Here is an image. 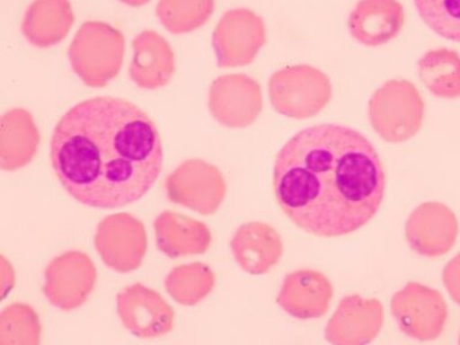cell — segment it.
<instances>
[{
	"instance_id": "obj_1",
	"label": "cell",
	"mask_w": 460,
	"mask_h": 345,
	"mask_svg": "<svg viewBox=\"0 0 460 345\" xmlns=\"http://www.w3.org/2000/svg\"><path fill=\"white\" fill-rule=\"evenodd\" d=\"M385 192L386 172L379 154L348 126L301 129L276 155L277 204L311 235L331 239L358 232L376 217Z\"/></svg>"
},
{
	"instance_id": "obj_2",
	"label": "cell",
	"mask_w": 460,
	"mask_h": 345,
	"mask_svg": "<svg viewBox=\"0 0 460 345\" xmlns=\"http://www.w3.org/2000/svg\"><path fill=\"white\" fill-rule=\"evenodd\" d=\"M156 122L131 101L93 97L68 110L50 139L54 175L78 203L128 207L156 183L164 168Z\"/></svg>"
},
{
	"instance_id": "obj_3",
	"label": "cell",
	"mask_w": 460,
	"mask_h": 345,
	"mask_svg": "<svg viewBox=\"0 0 460 345\" xmlns=\"http://www.w3.org/2000/svg\"><path fill=\"white\" fill-rule=\"evenodd\" d=\"M125 36L101 21L81 25L68 49L71 66L86 85L102 88L117 77L125 56Z\"/></svg>"
},
{
	"instance_id": "obj_4",
	"label": "cell",
	"mask_w": 460,
	"mask_h": 345,
	"mask_svg": "<svg viewBox=\"0 0 460 345\" xmlns=\"http://www.w3.org/2000/svg\"><path fill=\"white\" fill-rule=\"evenodd\" d=\"M368 117L374 131L385 142L404 143L422 128L424 101L412 83L394 79L370 97Z\"/></svg>"
},
{
	"instance_id": "obj_5",
	"label": "cell",
	"mask_w": 460,
	"mask_h": 345,
	"mask_svg": "<svg viewBox=\"0 0 460 345\" xmlns=\"http://www.w3.org/2000/svg\"><path fill=\"white\" fill-rule=\"evenodd\" d=\"M269 92L275 111L294 119L314 117L327 106L332 95L327 75L305 65L273 74Z\"/></svg>"
},
{
	"instance_id": "obj_6",
	"label": "cell",
	"mask_w": 460,
	"mask_h": 345,
	"mask_svg": "<svg viewBox=\"0 0 460 345\" xmlns=\"http://www.w3.org/2000/svg\"><path fill=\"white\" fill-rule=\"evenodd\" d=\"M391 313L399 330L420 341L437 340L444 333L448 307L440 291L409 282L392 296Z\"/></svg>"
},
{
	"instance_id": "obj_7",
	"label": "cell",
	"mask_w": 460,
	"mask_h": 345,
	"mask_svg": "<svg viewBox=\"0 0 460 345\" xmlns=\"http://www.w3.org/2000/svg\"><path fill=\"white\" fill-rule=\"evenodd\" d=\"M265 42L262 18L248 9L229 10L223 14L212 35L217 65L226 68L251 64Z\"/></svg>"
},
{
	"instance_id": "obj_8",
	"label": "cell",
	"mask_w": 460,
	"mask_h": 345,
	"mask_svg": "<svg viewBox=\"0 0 460 345\" xmlns=\"http://www.w3.org/2000/svg\"><path fill=\"white\" fill-rule=\"evenodd\" d=\"M459 234L458 218L447 205L427 201L410 214L405 237L415 253L427 258L447 254Z\"/></svg>"
},
{
	"instance_id": "obj_9",
	"label": "cell",
	"mask_w": 460,
	"mask_h": 345,
	"mask_svg": "<svg viewBox=\"0 0 460 345\" xmlns=\"http://www.w3.org/2000/svg\"><path fill=\"white\" fill-rule=\"evenodd\" d=\"M385 313L376 298L348 295L341 298L337 311L325 329V340L336 345H361L376 340L383 330Z\"/></svg>"
},
{
	"instance_id": "obj_10",
	"label": "cell",
	"mask_w": 460,
	"mask_h": 345,
	"mask_svg": "<svg viewBox=\"0 0 460 345\" xmlns=\"http://www.w3.org/2000/svg\"><path fill=\"white\" fill-rule=\"evenodd\" d=\"M208 107L222 125L244 128L261 111V85L246 75H223L212 83Z\"/></svg>"
},
{
	"instance_id": "obj_11",
	"label": "cell",
	"mask_w": 460,
	"mask_h": 345,
	"mask_svg": "<svg viewBox=\"0 0 460 345\" xmlns=\"http://www.w3.org/2000/svg\"><path fill=\"white\" fill-rule=\"evenodd\" d=\"M333 288L323 273L315 270H297L284 279L277 304L294 318H322L329 311Z\"/></svg>"
},
{
	"instance_id": "obj_12",
	"label": "cell",
	"mask_w": 460,
	"mask_h": 345,
	"mask_svg": "<svg viewBox=\"0 0 460 345\" xmlns=\"http://www.w3.org/2000/svg\"><path fill=\"white\" fill-rule=\"evenodd\" d=\"M405 23L404 7L397 0H359L348 20L356 41L377 47L392 41Z\"/></svg>"
},
{
	"instance_id": "obj_13",
	"label": "cell",
	"mask_w": 460,
	"mask_h": 345,
	"mask_svg": "<svg viewBox=\"0 0 460 345\" xmlns=\"http://www.w3.org/2000/svg\"><path fill=\"white\" fill-rule=\"evenodd\" d=\"M129 77L139 88L167 85L175 72V56L167 40L156 31H144L133 39Z\"/></svg>"
},
{
	"instance_id": "obj_14",
	"label": "cell",
	"mask_w": 460,
	"mask_h": 345,
	"mask_svg": "<svg viewBox=\"0 0 460 345\" xmlns=\"http://www.w3.org/2000/svg\"><path fill=\"white\" fill-rule=\"evenodd\" d=\"M232 247L237 264L253 275L269 272L283 254L279 233L261 222L241 226L233 237Z\"/></svg>"
},
{
	"instance_id": "obj_15",
	"label": "cell",
	"mask_w": 460,
	"mask_h": 345,
	"mask_svg": "<svg viewBox=\"0 0 460 345\" xmlns=\"http://www.w3.org/2000/svg\"><path fill=\"white\" fill-rule=\"evenodd\" d=\"M75 23L70 0H34L25 11L22 32L39 49L58 45Z\"/></svg>"
},
{
	"instance_id": "obj_16",
	"label": "cell",
	"mask_w": 460,
	"mask_h": 345,
	"mask_svg": "<svg viewBox=\"0 0 460 345\" xmlns=\"http://www.w3.org/2000/svg\"><path fill=\"white\" fill-rule=\"evenodd\" d=\"M420 82L440 99L460 97V56L446 49L429 50L419 61Z\"/></svg>"
},
{
	"instance_id": "obj_17",
	"label": "cell",
	"mask_w": 460,
	"mask_h": 345,
	"mask_svg": "<svg viewBox=\"0 0 460 345\" xmlns=\"http://www.w3.org/2000/svg\"><path fill=\"white\" fill-rule=\"evenodd\" d=\"M215 0H160L156 14L171 34H189L207 24L214 13Z\"/></svg>"
},
{
	"instance_id": "obj_18",
	"label": "cell",
	"mask_w": 460,
	"mask_h": 345,
	"mask_svg": "<svg viewBox=\"0 0 460 345\" xmlns=\"http://www.w3.org/2000/svg\"><path fill=\"white\" fill-rule=\"evenodd\" d=\"M423 23L448 41L460 43V0H413Z\"/></svg>"
},
{
	"instance_id": "obj_19",
	"label": "cell",
	"mask_w": 460,
	"mask_h": 345,
	"mask_svg": "<svg viewBox=\"0 0 460 345\" xmlns=\"http://www.w3.org/2000/svg\"><path fill=\"white\" fill-rule=\"evenodd\" d=\"M442 280L453 302L460 305V253L446 264L442 272Z\"/></svg>"
},
{
	"instance_id": "obj_20",
	"label": "cell",
	"mask_w": 460,
	"mask_h": 345,
	"mask_svg": "<svg viewBox=\"0 0 460 345\" xmlns=\"http://www.w3.org/2000/svg\"><path fill=\"white\" fill-rule=\"evenodd\" d=\"M119 2L125 4V5L139 7L146 5V4H149L151 0H119Z\"/></svg>"
},
{
	"instance_id": "obj_21",
	"label": "cell",
	"mask_w": 460,
	"mask_h": 345,
	"mask_svg": "<svg viewBox=\"0 0 460 345\" xmlns=\"http://www.w3.org/2000/svg\"><path fill=\"white\" fill-rule=\"evenodd\" d=\"M459 344H460V333H459Z\"/></svg>"
}]
</instances>
